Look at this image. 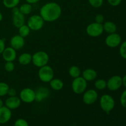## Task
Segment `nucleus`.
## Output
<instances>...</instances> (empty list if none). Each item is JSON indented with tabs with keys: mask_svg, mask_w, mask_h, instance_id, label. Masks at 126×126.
<instances>
[{
	"mask_svg": "<svg viewBox=\"0 0 126 126\" xmlns=\"http://www.w3.org/2000/svg\"></svg>",
	"mask_w": 126,
	"mask_h": 126,
	"instance_id": "a19ab883",
	"label": "nucleus"
},
{
	"mask_svg": "<svg viewBox=\"0 0 126 126\" xmlns=\"http://www.w3.org/2000/svg\"><path fill=\"white\" fill-rule=\"evenodd\" d=\"M98 98V93L94 89H89L83 93L82 100L86 105L94 104Z\"/></svg>",
	"mask_w": 126,
	"mask_h": 126,
	"instance_id": "f8f14e48",
	"label": "nucleus"
},
{
	"mask_svg": "<svg viewBox=\"0 0 126 126\" xmlns=\"http://www.w3.org/2000/svg\"><path fill=\"white\" fill-rule=\"evenodd\" d=\"M39 14L44 22H55L61 16V6L55 2H47L41 7Z\"/></svg>",
	"mask_w": 126,
	"mask_h": 126,
	"instance_id": "f257e3e1",
	"label": "nucleus"
},
{
	"mask_svg": "<svg viewBox=\"0 0 126 126\" xmlns=\"http://www.w3.org/2000/svg\"><path fill=\"white\" fill-rule=\"evenodd\" d=\"M7 95L9 97H13V96H16L17 95V91L14 88H10L9 89L8 92H7Z\"/></svg>",
	"mask_w": 126,
	"mask_h": 126,
	"instance_id": "c9c22d12",
	"label": "nucleus"
},
{
	"mask_svg": "<svg viewBox=\"0 0 126 126\" xmlns=\"http://www.w3.org/2000/svg\"><path fill=\"white\" fill-rule=\"evenodd\" d=\"M25 1H27V2H28V3L33 4H36L37 3V2H38L40 0H25Z\"/></svg>",
	"mask_w": 126,
	"mask_h": 126,
	"instance_id": "e433bc0d",
	"label": "nucleus"
},
{
	"mask_svg": "<svg viewBox=\"0 0 126 126\" xmlns=\"http://www.w3.org/2000/svg\"><path fill=\"white\" fill-rule=\"evenodd\" d=\"M100 107L107 114H109L115 107V101L109 94H104L100 98Z\"/></svg>",
	"mask_w": 126,
	"mask_h": 126,
	"instance_id": "f03ea898",
	"label": "nucleus"
},
{
	"mask_svg": "<svg viewBox=\"0 0 126 126\" xmlns=\"http://www.w3.org/2000/svg\"><path fill=\"white\" fill-rule=\"evenodd\" d=\"M14 126H29V124L25 119L20 118L15 121Z\"/></svg>",
	"mask_w": 126,
	"mask_h": 126,
	"instance_id": "7c9ffc66",
	"label": "nucleus"
},
{
	"mask_svg": "<svg viewBox=\"0 0 126 126\" xmlns=\"http://www.w3.org/2000/svg\"><path fill=\"white\" fill-rule=\"evenodd\" d=\"M4 106V102L3 101H2V100L1 99V98L0 97V108H1L2 107H3Z\"/></svg>",
	"mask_w": 126,
	"mask_h": 126,
	"instance_id": "58836bf2",
	"label": "nucleus"
},
{
	"mask_svg": "<svg viewBox=\"0 0 126 126\" xmlns=\"http://www.w3.org/2000/svg\"><path fill=\"white\" fill-rule=\"evenodd\" d=\"M88 1L90 5L95 8L101 7L103 4V0H88Z\"/></svg>",
	"mask_w": 126,
	"mask_h": 126,
	"instance_id": "c85d7f7f",
	"label": "nucleus"
},
{
	"mask_svg": "<svg viewBox=\"0 0 126 126\" xmlns=\"http://www.w3.org/2000/svg\"><path fill=\"white\" fill-rule=\"evenodd\" d=\"M18 63L22 65H27L32 62V55L25 52L18 57Z\"/></svg>",
	"mask_w": 126,
	"mask_h": 126,
	"instance_id": "412c9836",
	"label": "nucleus"
},
{
	"mask_svg": "<svg viewBox=\"0 0 126 126\" xmlns=\"http://www.w3.org/2000/svg\"><path fill=\"white\" fill-rule=\"evenodd\" d=\"M54 76V71L52 68L49 65H45L39 68L38 71V77L43 82H49Z\"/></svg>",
	"mask_w": 126,
	"mask_h": 126,
	"instance_id": "20e7f679",
	"label": "nucleus"
},
{
	"mask_svg": "<svg viewBox=\"0 0 126 126\" xmlns=\"http://www.w3.org/2000/svg\"><path fill=\"white\" fill-rule=\"evenodd\" d=\"M12 23L14 27L18 28L25 24V17L23 14L21 13L19 11V8L15 7L12 9Z\"/></svg>",
	"mask_w": 126,
	"mask_h": 126,
	"instance_id": "1a4fd4ad",
	"label": "nucleus"
},
{
	"mask_svg": "<svg viewBox=\"0 0 126 126\" xmlns=\"http://www.w3.org/2000/svg\"><path fill=\"white\" fill-rule=\"evenodd\" d=\"M68 73L70 76L74 79L80 76L81 72V70H80V68L78 66L73 65V66H71V67L69 68Z\"/></svg>",
	"mask_w": 126,
	"mask_h": 126,
	"instance_id": "5701e85b",
	"label": "nucleus"
},
{
	"mask_svg": "<svg viewBox=\"0 0 126 126\" xmlns=\"http://www.w3.org/2000/svg\"><path fill=\"white\" fill-rule=\"evenodd\" d=\"M94 86L96 89L102 91V90H104L107 88V82L105 79H97L95 82Z\"/></svg>",
	"mask_w": 126,
	"mask_h": 126,
	"instance_id": "a878e982",
	"label": "nucleus"
},
{
	"mask_svg": "<svg viewBox=\"0 0 126 126\" xmlns=\"http://www.w3.org/2000/svg\"><path fill=\"white\" fill-rule=\"evenodd\" d=\"M103 30L108 34L116 33L117 31V26L111 21H107L103 23Z\"/></svg>",
	"mask_w": 126,
	"mask_h": 126,
	"instance_id": "6ab92c4d",
	"label": "nucleus"
},
{
	"mask_svg": "<svg viewBox=\"0 0 126 126\" xmlns=\"http://www.w3.org/2000/svg\"><path fill=\"white\" fill-rule=\"evenodd\" d=\"M95 22L103 24L104 22V17L102 14H97L95 17Z\"/></svg>",
	"mask_w": 126,
	"mask_h": 126,
	"instance_id": "473e14b6",
	"label": "nucleus"
},
{
	"mask_svg": "<svg viewBox=\"0 0 126 126\" xmlns=\"http://www.w3.org/2000/svg\"><path fill=\"white\" fill-rule=\"evenodd\" d=\"M18 8H19L20 12L23 14L24 16L30 14L32 12V10H33L32 5L31 4L28 3V2L22 4Z\"/></svg>",
	"mask_w": 126,
	"mask_h": 126,
	"instance_id": "4be33fe9",
	"label": "nucleus"
},
{
	"mask_svg": "<svg viewBox=\"0 0 126 126\" xmlns=\"http://www.w3.org/2000/svg\"><path fill=\"white\" fill-rule=\"evenodd\" d=\"M15 68V65L13 62H6L4 65V70L7 72H12Z\"/></svg>",
	"mask_w": 126,
	"mask_h": 126,
	"instance_id": "c756f323",
	"label": "nucleus"
},
{
	"mask_svg": "<svg viewBox=\"0 0 126 126\" xmlns=\"http://www.w3.org/2000/svg\"><path fill=\"white\" fill-rule=\"evenodd\" d=\"M50 95V91L47 87H40L35 91V101L41 102L46 99Z\"/></svg>",
	"mask_w": 126,
	"mask_h": 126,
	"instance_id": "4468645a",
	"label": "nucleus"
},
{
	"mask_svg": "<svg viewBox=\"0 0 126 126\" xmlns=\"http://www.w3.org/2000/svg\"><path fill=\"white\" fill-rule=\"evenodd\" d=\"M50 87L54 91H60L64 86V83L61 79L58 78H53L49 82Z\"/></svg>",
	"mask_w": 126,
	"mask_h": 126,
	"instance_id": "aec40b11",
	"label": "nucleus"
},
{
	"mask_svg": "<svg viewBox=\"0 0 126 126\" xmlns=\"http://www.w3.org/2000/svg\"><path fill=\"white\" fill-rule=\"evenodd\" d=\"M20 0H2L3 5L8 9H12L15 7H17Z\"/></svg>",
	"mask_w": 126,
	"mask_h": 126,
	"instance_id": "b1692460",
	"label": "nucleus"
},
{
	"mask_svg": "<svg viewBox=\"0 0 126 126\" xmlns=\"http://www.w3.org/2000/svg\"><path fill=\"white\" fill-rule=\"evenodd\" d=\"M2 56L6 62H14L17 58L16 50L11 47H6L2 53Z\"/></svg>",
	"mask_w": 126,
	"mask_h": 126,
	"instance_id": "dca6fc26",
	"label": "nucleus"
},
{
	"mask_svg": "<svg viewBox=\"0 0 126 126\" xmlns=\"http://www.w3.org/2000/svg\"><path fill=\"white\" fill-rule=\"evenodd\" d=\"M12 117L11 110L9 109L6 106L0 108V124H4L8 123Z\"/></svg>",
	"mask_w": 126,
	"mask_h": 126,
	"instance_id": "f3484780",
	"label": "nucleus"
},
{
	"mask_svg": "<svg viewBox=\"0 0 126 126\" xmlns=\"http://www.w3.org/2000/svg\"><path fill=\"white\" fill-rule=\"evenodd\" d=\"M30 30H31L30 29L28 26L27 25L24 24L18 28V33H19L18 34L25 38L29 35L30 33Z\"/></svg>",
	"mask_w": 126,
	"mask_h": 126,
	"instance_id": "393cba45",
	"label": "nucleus"
},
{
	"mask_svg": "<svg viewBox=\"0 0 126 126\" xmlns=\"http://www.w3.org/2000/svg\"><path fill=\"white\" fill-rule=\"evenodd\" d=\"M19 98L25 103H32L35 101V91L29 87L23 89L20 92Z\"/></svg>",
	"mask_w": 126,
	"mask_h": 126,
	"instance_id": "6e6552de",
	"label": "nucleus"
},
{
	"mask_svg": "<svg viewBox=\"0 0 126 126\" xmlns=\"http://www.w3.org/2000/svg\"><path fill=\"white\" fill-rule=\"evenodd\" d=\"M9 86L7 83L4 82H0V97L7 95Z\"/></svg>",
	"mask_w": 126,
	"mask_h": 126,
	"instance_id": "bb28decb",
	"label": "nucleus"
},
{
	"mask_svg": "<svg viewBox=\"0 0 126 126\" xmlns=\"http://www.w3.org/2000/svg\"><path fill=\"white\" fill-rule=\"evenodd\" d=\"M21 100L17 96L9 97L4 102L5 106L10 110H16L21 105Z\"/></svg>",
	"mask_w": 126,
	"mask_h": 126,
	"instance_id": "2eb2a0df",
	"label": "nucleus"
},
{
	"mask_svg": "<svg viewBox=\"0 0 126 126\" xmlns=\"http://www.w3.org/2000/svg\"><path fill=\"white\" fill-rule=\"evenodd\" d=\"M82 78L86 81H92L95 79L97 77V73L92 68L86 69L82 72Z\"/></svg>",
	"mask_w": 126,
	"mask_h": 126,
	"instance_id": "a211bd4d",
	"label": "nucleus"
},
{
	"mask_svg": "<svg viewBox=\"0 0 126 126\" xmlns=\"http://www.w3.org/2000/svg\"><path fill=\"white\" fill-rule=\"evenodd\" d=\"M121 37L116 33L109 34L105 39L106 45L110 48L117 47L121 44Z\"/></svg>",
	"mask_w": 126,
	"mask_h": 126,
	"instance_id": "9d476101",
	"label": "nucleus"
},
{
	"mask_svg": "<svg viewBox=\"0 0 126 126\" xmlns=\"http://www.w3.org/2000/svg\"><path fill=\"white\" fill-rule=\"evenodd\" d=\"M107 82V87L111 91H116L119 89L123 86V80L122 77L118 75H114L111 76Z\"/></svg>",
	"mask_w": 126,
	"mask_h": 126,
	"instance_id": "9b49d317",
	"label": "nucleus"
},
{
	"mask_svg": "<svg viewBox=\"0 0 126 126\" xmlns=\"http://www.w3.org/2000/svg\"><path fill=\"white\" fill-rule=\"evenodd\" d=\"M119 54L122 58L126 60V41L121 43L119 47Z\"/></svg>",
	"mask_w": 126,
	"mask_h": 126,
	"instance_id": "cd10ccee",
	"label": "nucleus"
},
{
	"mask_svg": "<svg viewBox=\"0 0 126 126\" xmlns=\"http://www.w3.org/2000/svg\"><path fill=\"white\" fill-rule=\"evenodd\" d=\"M2 18H3V16H2V13L0 12V22H1V21H2Z\"/></svg>",
	"mask_w": 126,
	"mask_h": 126,
	"instance_id": "ea45409f",
	"label": "nucleus"
},
{
	"mask_svg": "<svg viewBox=\"0 0 126 126\" xmlns=\"http://www.w3.org/2000/svg\"><path fill=\"white\" fill-rule=\"evenodd\" d=\"M86 33L91 37H98L103 34V24L93 22L90 23L86 27Z\"/></svg>",
	"mask_w": 126,
	"mask_h": 126,
	"instance_id": "0eeeda50",
	"label": "nucleus"
},
{
	"mask_svg": "<svg viewBox=\"0 0 126 126\" xmlns=\"http://www.w3.org/2000/svg\"><path fill=\"white\" fill-rule=\"evenodd\" d=\"M49 60V55L44 51H38L32 55V62L33 65L38 68H41L47 65Z\"/></svg>",
	"mask_w": 126,
	"mask_h": 126,
	"instance_id": "7ed1b4c3",
	"label": "nucleus"
},
{
	"mask_svg": "<svg viewBox=\"0 0 126 126\" xmlns=\"http://www.w3.org/2000/svg\"><path fill=\"white\" fill-rule=\"evenodd\" d=\"M5 48H6V45H5L4 40L2 39H0V55L3 52Z\"/></svg>",
	"mask_w": 126,
	"mask_h": 126,
	"instance_id": "f704fd0d",
	"label": "nucleus"
},
{
	"mask_svg": "<svg viewBox=\"0 0 126 126\" xmlns=\"http://www.w3.org/2000/svg\"><path fill=\"white\" fill-rule=\"evenodd\" d=\"M25 41L24 38L20 36L19 34L14 35L11 38L10 44L11 47L14 48L15 50H19L24 47Z\"/></svg>",
	"mask_w": 126,
	"mask_h": 126,
	"instance_id": "ddd939ff",
	"label": "nucleus"
},
{
	"mask_svg": "<svg viewBox=\"0 0 126 126\" xmlns=\"http://www.w3.org/2000/svg\"><path fill=\"white\" fill-rule=\"evenodd\" d=\"M87 87V81H86L82 76L74 78L71 84L73 91L76 94H81L86 91Z\"/></svg>",
	"mask_w": 126,
	"mask_h": 126,
	"instance_id": "39448f33",
	"label": "nucleus"
},
{
	"mask_svg": "<svg viewBox=\"0 0 126 126\" xmlns=\"http://www.w3.org/2000/svg\"><path fill=\"white\" fill-rule=\"evenodd\" d=\"M120 103L122 107L126 108V89L124 90L121 95Z\"/></svg>",
	"mask_w": 126,
	"mask_h": 126,
	"instance_id": "2f4dec72",
	"label": "nucleus"
},
{
	"mask_svg": "<svg viewBox=\"0 0 126 126\" xmlns=\"http://www.w3.org/2000/svg\"><path fill=\"white\" fill-rule=\"evenodd\" d=\"M123 0H107L108 4L111 6H118L121 3Z\"/></svg>",
	"mask_w": 126,
	"mask_h": 126,
	"instance_id": "72a5a7b5",
	"label": "nucleus"
},
{
	"mask_svg": "<svg viewBox=\"0 0 126 126\" xmlns=\"http://www.w3.org/2000/svg\"><path fill=\"white\" fill-rule=\"evenodd\" d=\"M122 80H123V85L126 88V75L122 78Z\"/></svg>",
	"mask_w": 126,
	"mask_h": 126,
	"instance_id": "4c0bfd02",
	"label": "nucleus"
},
{
	"mask_svg": "<svg viewBox=\"0 0 126 126\" xmlns=\"http://www.w3.org/2000/svg\"><path fill=\"white\" fill-rule=\"evenodd\" d=\"M44 20L40 15H33L28 18L27 25L31 30L39 31L43 27Z\"/></svg>",
	"mask_w": 126,
	"mask_h": 126,
	"instance_id": "423d86ee",
	"label": "nucleus"
}]
</instances>
